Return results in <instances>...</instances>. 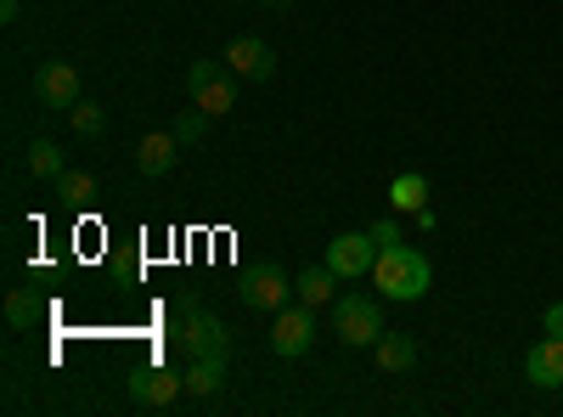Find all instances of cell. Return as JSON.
Listing matches in <instances>:
<instances>
[{
    "mask_svg": "<svg viewBox=\"0 0 563 417\" xmlns=\"http://www.w3.org/2000/svg\"><path fill=\"white\" fill-rule=\"evenodd\" d=\"M372 283H378V294L395 299V305H417L422 294L434 288V265H429V254H422V249L395 243V249L378 254V265H372Z\"/></svg>",
    "mask_w": 563,
    "mask_h": 417,
    "instance_id": "6da1fadb",
    "label": "cell"
},
{
    "mask_svg": "<svg viewBox=\"0 0 563 417\" xmlns=\"http://www.w3.org/2000/svg\"><path fill=\"white\" fill-rule=\"evenodd\" d=\"M333 333L344 350H372L389 328H384V294H339L333 299Z\"/></svg>",
    "mask_w": 563,
    "mask_h": 417,
    "instance_id": "7a4b0ae2",
    "label": "cell"
},
{
    "mask_svg": "<svg viewBox=\"0 0 563 417\" xmlns=\"http://www.w3.org/2000/svg\"><path fill=\"white\" fill-rule=\"evenodd\" d=\"M238 299H243L249 310H265V316H276L282 305L294 299V283H288V271H282L276 260H260V265H249V271H243Z\"/></svg>",
    "mask_w": 563,
    "mask_h": 417,
    "instance_id": "3957f363",
    "label": "cell"
},
{
    "mask_svg": "<svg viewBox=\"0 0 563 417\" xmlns=\"http://www.w3.org/2000/svg\"><path fill=\"white\" fill-rule=\"evenodd\" d=\"M186 97H192V108H203L209 119H220V113L238 108V79L220 74L214 63H192L186 68Z\"/></svg>",
    "mask_w": 563,
    "mask_h": 417,
    "instance_id": "277c9868",
    "label": "cell"
},
{
    "mask_svg": "<svg viewBox=\"0 0 563 417\" xmlns=\"http://www.w3.org/2000/svg\"><path fill=\"white\" fill-rule=\"evenodd\" d=\"M180 389H186V373H175V366H164V361L135 366V373H130V400H135V406H147V411L175 406Z\"/></svg>",
    "mask_w": 563,
    "mask_h": 417,
    "instance_id": "5b68a950",
    "label": "cell"
},
{
    "mask_svg": "<svg viewBox=\"0 0 563 417\" xmlns=\"http://www.w3.org/2000/svg\"><path fill=\"white\" fill-rule=\"evenodd\" d=\"M310 344H316V316H310V305H305V299H299V305H282L276 321H271V350H276L282 361H294V355H310Z\"/></svg>",
    "mask_w": 563,
    "mask_h": 417,
    "instance_id": "8992f818",
    "label": "cell"
},
{
    "mask_svg": "<svg viewBox=\"0 0 563 417\" xmlns=\"http://www.w3.org/2000/svg\"><path fill=\"white\" fill-rule=\"evenodd\" d=\"M378 238L372 231H339L333 243H327V265H333L344 283H355V276H372V265H378Z\"/></svg>",
    "mask_w": 563,
    "mask_h": 417,
    "instance_id": "52a82bcc",
    "label": "cell"
},
{
    "mask_svg": "<svg viewBox=\"0 0 563 417\" xmlns=\"http://www.w3.org/2000/svg\"><path fill=\"white\" fill-rule=\"evenodd\" d=\"M180 344H186V355H225V350H231V333H225V321H220V316H203L198 299H186Z\"/></svg>",
    "mask_w": 563,
    "mask_h": 417,
    "instance_id": "ba28073f",
    "label": "cell"
},
{
    "mask_svg": "<svg viewBox=\"0 0 563 417\" xmlns=\"http://www.w3.org/2000/svg\"><path fill=\"white\" fill-rule=\"evenodd\" d=\"M34 97H40V108H74L79 102V68L74 63H40L34 68Z\"/></svg>",
    "mask_w": 563,
    "mask_h": 417,
    "instance_id": "9c48e42d",
    "label": "cell"
},
{
    "mask_svg": "<svg viewBox=\"0 0 563 417\" xmlns=\"http://www.w3.org/2000/svg\"><path fill=\"white\" fill-rule=\"evenodd\" d=\"M525 378H530L536 389H563V333H547V339L530 344Z\"/></svg>",
    "mask_w": 563,
    "mask_h": 417,
    "instance_id": "30bf717a",
    "label": "cell"
},
{
    "mask_svg": "<svg viewBox=\"0 0 563 417\" xmlns=\"http://www.w3.org/2000/svg\"><path fill=\"white\" fill-rule=\"evenodd\" d=\"M225 63H231V74H243V79H271L276 74V52L260 40V34H238L225 45Z\"/></svg>",
    "mask_w": 563,
    "mask_h": 417,
    "instance_id": "8fae6325",
    "label": "cell"
},
{
    "mask_svg": "<svg viewBox=\"0 0 563 417\" xmlns=\"http://www.w3.org/2000/svg\"><path fill=\"white\" fill-rule=\"evenodd\" d=\"M175 158H180V135H175V130H147V135L135 142V169H141V175H153V180L169 175Z\"/></svg>",
    "mask_w": 563,
    "mask_h": 417,
    "instance_id": "7c38bea8",
    "label": "cell"
},
{
    "mask_svg": "<svg viewBox=\"0 0 563 417\" xmlns=\"http://www.w3.org/2000/svg\"><path fill=\"white\" fill-rule=\"evenodd\" d=\"M339 283H344V276H339L333 265L321 260V265H305V271H299L294 294H299V299H305V305L316 310V305H333V299H339Z\"/></svg>",
    "mask_w": 563,
    "mask_h": 417,
    "instance_id": "4fadbf2b",
    "label": "cell"
},
{
    "mask_svg": "<svg viewBox=\"0 0 563 417\" xmlns=\"http://www.w3.org/2000/svg\"><path fill=\"white\" fill-rule=\"evenodd\" d=\"M225 384V355H192V366H186V395H220Z\"/></svg>",
    "mask_w": 563,
    "mask_h": 417,
    "instance_id": "5bb4252c",
    "label": "cell"
},
{
    "mask_svg": "<svg viewBox=\"0 0 563 417\" xmlns=\"http://www.w3.org/2000/svg\"><path fill=\"white\" fill-rule=\"evenodd\" d=\"M389 198H395V215H417L422 204H429V175L422 169H406L389 180Z\"/></svg>",
    "mask_w": 563,
    "mask_h": 417,
    "instance_id": "9a60e30c",
    "label": "cell"
},
{
    "mask_svg": "<svg viewBox=\"0 0 563 417\" xmlns=\"http://www.w3.org/2000/svg\"><path fill=\"white\" fill-rule=\"evenodd\" d=\"M372 355H378V366H384V373H395V378L417 366V344L406 333H384L378 344H372Z\"/></svg>",
    "mask_w": 563,
    "mask_h": 417,
    "instance_id": "2e32d148",
    "label": "cell"
},
{
    "mask_svg": "<svg viewBox=\"0 0 563 417\" xmlns=\"http://www.w3.org/2000/svg\"><path fill=\"white\" fill-rule=\"evenodd\" d=\"M23 164H29L34 180H57V175L68 169V164H63V147H57V142H45V135H34V142H29Z\"/></svg>",
    "mask_w": 563,
    "mask_h": 417,
    "instance_id": "e0dca14e",
    "label": "cell"
},
{
    "mask_svg": "<svg viewBox=\"0 0 563 417\" xmlns=\"http://www.w3.org/2000/svg\"><path fill=\"white\" fill-rule=\"evenodd\" d=\"M34 321H40V299H34L29 288H12V294H7V328H12V333H29Z\"/></svg>",
    "mask_w": 563,
    "mask_h": 417,
    "instance_id": "ac0fdd59",
    "label": "cell"
},
{
    "mask_svg": "<svg viewBox=\"0 0 563 417\" xmlns=\"http://www.w3.org/2000/svg\"><path fill=\"white\" fill-rule=\"evenodd\" d=\"M57 198L79 209V204H90V198H97V180H90L85 169H63V175H57Z\"/></svg>",
    "mask_w": 563,
    "mask_h": 417,
    "instance_id": "d6986e66",
    "label": "cell"
},
{
    "mask_svg": "<svg viewBox=\"0 0 563 417\" xmlns=\"http://www.w3.org/2000/svg\"><path fill=\"white\" fill-rule=\"evenodd\" d=\"M68 119H74V130H79V135H102V130H108V108L85 102V97H79V102L68 108Z\"/></svg>",
    "mask_w": 563,
    "mask_h": 417,
    "instance_id": "ffe728a7",
    "label": "cell"
},
{
    "mask_svg": "<svg viewBox=\"0 0 563 417\" xmlns=\"http://www.w3.org/2000/svg\"><path fill=\"white\" fill-rule=\"evenodd\" d=\"M203 130H209V113H203V108H192V113L175 119V135H180V142H203Z\"/></svg>",
    "mask_w": 563,
    "mask_h": 417,
    "instance_id": "44dd1931",
    "label": "cell"
},
{
    "mask_svg": "<svg viewBox=\"0 0 563 417\" xmlns=\"http://www.w3.org/2000/svg\"><path fill=\"white\" fill-rule=\"evenodd\" d=\"M541 328H547V333H563V299H552V305L541 310Z\"/></svg>",
    "mask_w": 563,
    "mask_h": 417,
    "instance_id": "7402d4cb",
    "label": "cell"
},
{
    "mask_svg": "<svg viewBox=\"0 0 563 417\" xmlns=\"http://www.w3.org/2000/svg\"><path fill=\"white\" fill-rule=\"evenodd\" d=\"M372 238H378V249H395L400 231H395V220H378V226H372Z\"/></svg>",
    "mask_w": 563,
    "mask_h": 417,
    "instance_id": "603a6c76",
    "label": "cell"
},
{
    "mask_svg": "<svg viewBox=\"0 0 563 417\" xmlns=\"http://www.w3.org/2000/svg\"><path fill=\"white\" fill-rule=\"evenodd\" d=\"M18 12H23V0H0V23H18Z\"/></svg>",
    "mask_w": 563,
    "mask_h": 417,
    "instance_id": "cb8c5ba5",
    "label": "cell"
},
{
    "mask_svg": "<svg viewBox=\"0 0 563 417\" xmlns=\"http://www.w3.org/2000/svg\"><path fill=\"white\" fill-rule=\"evenodd\" d=\"M265 12H288V0H265Z\"/></svg>",
    "mask_w": 563,
    "mask_h": 417,
    "instance_id": "d4e9b609",
    "label": "cell"
},
{
    "mask_svg": "<svg viewBox=\"0 0 563 417\" xmlns=\"http://www.w3.org/2000/svg\"><path fill=\"white\" fill-rule=\"evenodd\" d=\"M558 29H563V23H558Z\"/></svg>",
    "mask_w": 563,
    "mask_h": 417,
    "instance_id": "484cf974",
    "label": "cell"
}]
</instances>
